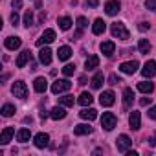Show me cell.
Instances as JSON below:
<instances>
[{"label":"cell","mask_w":156,"mask_h":156,"mask_svg":"<svg viewBox=\"0 0 156 156\" xmlns=\"http://www.w3.org/2000/svg\"><path fill=\"white\" fill-rule=\"evenodd\" d=\"M110 31H112L114 37L121 39V41H127V39L130 37V35H129V30L125 28L123 22H116V24H112V26H110Z\"/></svg>","instance_id":"cell-1"},{"label":"cell","mask_w":156,"mask_h":156,"mask_svg":"<svg viewBox=\"0 0 156 156\" xmlns=\"http://www.w3.org/2000/svg\"><path fill=\"white\" fill-rule=\"evenodd\" d=\"M11 92H13V96L19 98V99H26V98H28V87H26L24 81H15Z\"/></svg>","instance_id":"cell-2"},{"label":"cell","mask_w":156,"mask_h":156,"mask_svg":"<svg viewBox=\"0 0 156 156\" xmlns=\"http://www.w3.org/2000/svg\"><path fill=\"white\" fill-rule=\"evenodd\" d=\"M116 123H118V119H116V116L112 112H103V116H101V127L105 130H112L116 127Z\"/></svg>","instance_id":"cell-3"},{"label":"cell","mask_w":156,"mask_h":156,"mask_svg":"<svg viewBox=\"0 0 156 156\" xmlns=\"http://www.w3.org/2000/svg\"><path fill=\"white\" fill-rule=\"evenodd\" d=\"M70 88H72V83L68 79H57L51 85V92L53 94H62V92H68Z\"/></svg>","instance_id":"cell-4"},{"label":"cell","mask_w":156,"mask_h":156,"mask_svg":"<svg viewBox=\"0 0 156 156\" xmlns=\"http://www.w3.org/2000/svg\"><path fill=\"white\" fill-rule=\"evenodd\" d=\"M55 41V31L53 30H44V33L41 35V39H37V46L42 48L44 44H50Z\"/></svg>","instance_id":"cell-5"},{"label":"cell","mask_w":156,"mask_h":156,"mask_svg":"<svg viewBox=\"0 0 156 156\" xmlns=\"http://www.w3.org/2000/svg\"><path fill=\"white\" fill-rule=\"evenodd\" d=\"M130 145H132V141H130V138H129L127 134H121V136L116 140V147H118L119 152H127V151L130 149Z\"/></svg>","instance_id":"cell-6"},{"label":"cell","mask_w":156,"mask_h":156,"mask_svg":"<svg viewBox=\"0 0 156 156\" xmlns=\"http://www.w3.org/2000/svg\"><path fill=\"white\" fill-rule=\"evenodd\" d=\"M33 143H35V147H37V149H44V147H48V145H50V136H48L46 132H39V134H35Z\"/></svg>","instance_id":"cell-7"},{"label":"cell","mask_w":156,"mask_h":156,"mask_svg":"<svg viewBox=\"0 0 156 156\" xmlns=\"http://www.w3.org/2000/svg\"><path fill=\"white\" fill-rule=\"evenodd\" d=\"M141 73L143 77H147V79H151V77L156 75V61H147L141 68Z\"/></svg>","instance_id":"cell-8"},{"label":"cell","mask_w":156,"mask_h":156,"mask_svg":"<svg viewBox=\"0 0 156 156\" xmlns=\"http://www.w3.org/2000/svg\"><path fill=\"white\" fill-rule=\"evenodd\" d=\"M114 101H116V96H114L112 90H107V92H103V94L99 96V103H101V107H112Z\"/></svg>","instance_id":"cell-9"},{"label":"cell","mask_w":156,"mask_h":156,"mask_svg":"<svg viewBox=\"0 0 156 156\" xmlns=\"http://www.w3.org/2000/svg\"><path fill=\"white\" fill-rule=\"evenodd\" d=\"M119 8H121V4L118 2V0H108V2L105 4V13L110 15V17H114V15L119 13Z\"/></svg>","instance_id":"cell-10"},{"label":"cell","mask_w":156,"mask_h":156,"mask_svg":"<svg viewBox=\"0 0 156 156\" xmlns=\"http://www.w3.org/2000/svg\"><path fill=\"white\" fill-rule=\"evenodd\" d=\"M31 61V51L30 50H24L19 57H17V61H15V64H17V68H24L28 62Z\"/></svg>","instance_id":"cell-11"},{"label":"cell","mask_w":156,"mask_h":156,"mask_svg":"<svg viewBox=\"0 0 156 156\" xmlns=\"http://www.w3.org/2000/svg\"><path fill=\"white\" fill-rule=\"evenodd\" d=\"M138 61H129V62H123L121 66H119V70L123 72V73H127V75H132V73H136V70H138Z\"/></svg>","instance_id":"cell-12"},{"label":"cell","mask_w":156,"mask_h":156,"mask_svg":"<svg viewBox=\"0 0 156 156\" xmlns=\"http://www.w3.org/2000/svg\"><path fill=\"white\" fill-rule=\"evenodd\" d=\"M134 103V90L132 88H125L123 90V108H130Z\"/></svg>","instance_id":"cell-13"},{"label":"cell","mask_w":156,"mask_h":156,"mask_svg":"<svg viewBox=\"0 0 156 156\" xmlns=\"http://www.w3.org/2000/svg\"><path fill=\"white\" fill-rule=\"evenodd\" d=\"M101 53L103 55H107V57H110V55H114V51H116V44L112 42V41H105V42H101Z\"/></svg>","instance_id":"cell-14"},{"label":"cell","mask_w":156,"mask_h":156,"mask_svg":"<svg viewBox=\"0 0 156 156\" xmlns=\"http://www.w3.org/2000/svg\"><path fill=\"white\" fill-rule=\"evenodd\" d=\"M13 136H15V129H13V127H6V129L2 130V136H0V143H2V145H8Z\"/></svg>","instance_id":"cell-15"},{"label":"cell","mask_w":156,"mask_h":156,"mask_svg":"<svg viewBox=\"0 0 156 156\" xmlns=\"http://www.w3.org/2000/svg\"><path fill=\"white\" fill-rule=\"evenodd\" d=\"M105 30H107V22L103 19H96V22L92 24V33L94 35H101Z\"/></svg>","instance_id":"cell-16"},{"label":"cell","mask_w":156,"mask_h":156,"mask_svg":"<svg viewBox=\"0 0 156 156\" xmlns=\"http://www.w3.org/2000/svg\"><path fill=\"white\" fill-rule=\"evenodd\" d=\"M50 118L55 119V121L64 119V118H66V110H64V107H53L51 112H50Z\"/></svg>","instance_id":"cell-17"},{"label":"cell","mask_w":156,"mask_h":156,"mask_svg":"<svg viewBox=\"0 0 156 156\" xmlns=\"http://www.w3.org/2000/svg\"><path fill=\"white\" fill-rule=\"evenodd\" d=\"M79 116H81L83 119H87V121H94V119L98 118V110H96V108H87V107H85V108L79 112Z\"/></svg>","instance_id":"cell-18"},{"label":"cell","mask_w":156,"mask_h":156,"mask_svg":"<svg viewBox=\"0 0 156 156\" xmlns=\"http://www.w3.org/2000/svg\"><path fill=\"white\" fill-rule=\"evenodd\" d=\"M129 125H130V129H132V130H138V129H140V125H141L140 112L132 110V114H130V118H129Z\"/></svg>","instance_id":"cell-19"},{"label":"cell","mask_w":156,"mask_h":156,"mask_svg":"<svg viewBox=\"0 0 156 156\" xmlns=\"http://www.w3.org/2000/svg\"><path fill=\"white\" fill-rule=\"evenodd\" d=\"M33 88H35V92H39V94L46 92V88H48V81H46V77H37L35 83H33Z\"/></svg>","instance_id":"cell-20"},{"label":"cell","mask_w":156,"mask_h":156,"mask_svg":"<svg viewBox=\"0 0 156 156\" xmlns=\"http://www.w3.org/2000/svg\"><path fill=\"white\" fill-rule=\"evenodd\" d=\"M4 44H6L8 50H19L20 44H22V41H20V37H8Z\"/></svg>","instance_id":"cell-21"},{"label":"cell","mask_w":156,"mask_h":156,"mask_svg":"<svg viewBox=\"0 0 156 156\" xmlns=\"http://www.w3.org/2000/svg\"><path fill=\"white\" fill-rule=\"evenodd\" d=\"M39 61H41L42 64H50V62H51V50H50V48H41V51H39Z\"/></svg>","instance_id":"cell-22"},{"label":"cell","mask_w":156,"mask_h":156,"mask_svg":"<svg viewBox=\"0 0 156 156\" xmlns=\"http://www.w3.org/2000/svg\"><path fill=\"white\" fill-rule=\"evenodd\" d=\"M90 132H92V127L87 125V123L75 125V129H73V134H75V136H85V134H90Z\"/></svg>","instance_id":"cell-23"},{"label":"cell","mask_w":156,"mask_h":156,"mask_svg":"<svg viewBox=\"0 0 156 156\" xmlns=\"http://www.w3.org/2000/svg\"><path fill=\"white\" fill-rule=\"evenodd\" d=\"M92 101H94V98H92L90 92H83V94L79 96V99H77V103H79L81 107H90Z\"/></svg>","instance_id":"cell-24"},{"label":"cell","mask_w":156,"mask_h":156,"mask_svg":"<svg viewBox=\"0 0 156 156\" xmlns=\"http://www.w3.org/2000/svg\"><path fill=\"white\" fill-rule=\"evenodd\" d=\"M57 57H59V61H68V59L72 57V50H70V46H62V48H59Z\"/></svg>","instance_id":"cell-25"},{"label":"cell","mask_w":156,"mask_h":156,"mask_svg":"<svg viewBox=\"0 0 156 156\" xmlns=\"http://www.w3.org/2000/svg\"><path fill=\"white\" fill-rule=\"evenodd\" d=\"M99 66V57L98 55H90L87 61H85V68L87 70H94V68H98Z\"/></svg>","instance_id":"cell-26"},{"label":"cell","mask_w":156,"mask_h":156,"mask_svg":"<svg viewBox=\"0 0 156 156\" xmlns=\"http://www.w3.org/2000/svg\"><path fill=\"white\" fill-rule=\"evenodd\" d=\"M103 81H105L103 73H101V72H98V73L92 77V81H90V83H92V88H96V90H98V88H101V87H103Z\"/></svg>","instance_id":"cell-27"},{"label":"cell","mask_w":156,"mask_h":156,"mask_svg":"<svg viewBox=\"0 0 156 156\" xmlns=\"http://www.w3.org/2000/svg\"><path fill=\"white\" fill-rule=\"evenodd\" d=\"M57 24H59V28H61L62 31H68V30L72 28V24H73V22H72V19H70V17H61V19L57 20Z\"/></svg>","instance_id":"cell-28"},{"label":"cell","mask_w":156,"mask_h":156,"mask_svg":"<svg viewBox=\"0 0 156 156\" xmlns=\"http://www.w3.org/2000/svg\"><path fill=\"white\" fill-rule=\"evenodd\" d=\"M138 90L143 92V94H151L154 90V85L151 81H141V83H138Z\"/></svg>","instance_id":"cell-29"},{"label":"cell","mask_w":156,"mask_h":156,"mask_svg":"<svg viewBox=\"0 0 156 156\" xmlns=\"http://www.w3.org/2000/svg\"><path fill=\"white\" fill-rule=\"evenodd\" d=\"M30 136H31L30 129H20V130L17 132V140H19V141H22V143L30 141Z\"/></svg>","instance_id":"cell-30"},{"label":"cell","mask_w":156,"mask_h":156,"mask_svg":"<svg viewBox=\"0 0 156 156\" xmlns=\"http://www.w3.org/2000/svg\"><path fill=\"white\" fill-rule=\"evenodd\" d=\"M138 50H140V53H149V50H151V42H149L147 39H140V42H138Z\"/></svg>","instance_id":"cell-31"},{"label":"cell","mask_w":156,"mask_h":156,"mask_svg":"<svg viewBox=\"0 0 156 156\" xmlns=\"http://www.w3.org/2000/svg\"><path fill=\"white\" fill-rule=\"evenodd\" d=\"M59 103H61L62 107H73L75 101H73V96H68V94H66V96L59 98Z\"/></svg>","instance_id":"cell-32"},{"label":"cell","mask_w":156,"mask_h":156,"mask_svg":"<svg viewBox=\"0 0 156 156\" xmlns=\"http://www.w3.org/2000/svg\"><path fill=\"white\" fill-rule=\"evenodd\" d=\"M13 114H15V107H13V105H9V103H6V105L2 107V116L9 118V116H13Z\"/></svg>","instance_id":"cell-33"},{"label":"cell","mask_w":156,"mask_h":156,"mask_svg":"<svg viewBox=\"0 0 156 156\" xmlns=\"http://www.w3.org/2000/svg\"><path fill=\"white\" fill-rule=\"evenodd\" d=\"M31 24H33V13H31V11H26V13H24V26L30 28Z\"/></svg>","instance_id":"cell-34"},{"label":"cell","mask_w":156,"mask_h":156,"mask_svg":"<svg viewBox=\"0 0 156 156\" xmlns=\"http://www.w3.org/2000/svg\"><path fill=\"white\" fill-rule=\"evenodd\" d=\"M73 72H75V64H66V66L62 68V73H64L66 77H70V75H73Z\"/></svg>","instance_id":"cell-35"},{"label":"cell","mask_w":156,"mask_h":156,"mask_svg":"<svg viewBox=\"0 0 156 156\" xmlns=\"http://www.w3.org/2000/svg\"><path fill=\"white\" fill-rule=\"evenodd\" d=\"M87 26H88V22H87L85 17H79V19H77V30H81V31H83Z\"/></svg>","instance_id":"cell-36"},{"label":"cell","mask_w":156,"mask_h":156,"mask_svg":"<svg viewBox=\"0 0 156 156\" xmlns=\"http://www.w3.org/2000/svg\"><path fill=\"white\" fill-rule=\"evenodd\" d=\"M145 8L156 13V0H145Z\"/></svg>","instance_id":"cell-37"},{"label":"cell","mask_w":156,"mask_h":156,"mask_svg":"<svg viewBox=\"0 0 156 156\" xmlns=\"http://www.w3.org/2000/svg\"><path fill=\"white\" fill-rule=\"evenodd\" d=\"M119 83V77L116 75V73H112L110 77H108V85H118Z\"/></svg>","instance_id":"cell-38"},{"label":"cell","mask_w":156,"mask_h":156,"mask_svg":"<svg viewBox=\"0 0 156 156\" xmlns=\"http://www.w3.org/2000/svg\"><path fill=\"white\" fill-rule=\"evenodd\" d=\"M11 24H13V26H17V24H19V13H17V9L11 13Z\"/></svg>","instance_id":"cell-39"},{"label":"cell","mask_w":156,"mask_h":156,"mask_svg":"<svg viewBox=\"0 0 156 156\" xmlns=\"http://www.w3.org/2000/svg\"><path fill=\"white\" fill-rule=\"evenodd\" d=\"M147 114H149V118H151V119H156V105H154V107H151Z\"/></svg>","instance_id":"cell-40"},{"label":"cell","mask_w":156,"mask_h":156,"mask_svg":"<svg viewBox=\"0 0 156 156\" xmlns=\"http://www.w3.org/2000/svg\"><path fill=\"white\" fill-rule=\"evenodd\" d=\"M151 101H152L151 98H141V99H140V105H141V107H147V105H151Z\"/></svg>","instance_id":"cell-41"},{"label":"cell","mask_w":156,"mask_h":156,"mask_svg":"<svg viewBox=\"0 0 156 156\" xmlns=\"http://www.w3.org/2000/svg\"><path fill=\"white\" fill-rule=\"evenodd\" d=\"M11 6H13V9H20L22 8V0H13Z\"/></svg>","instance_id":"cell-42"},{"label":"cell","mask_w":156,"mask_h":156,"mask_svg":"<svg viewBox=\"0 0 156 156\" xmlns=\"http://www.w3.org/2000/svg\"><path fill=\"white\" fill-rule=\"evenodd\" d=\"M98 4H99V0H87V6L90 8H98Z\"/></svg>","instance_id":"cell-43"},{"label":"cell","mask_w":156,"mask_h":156,"mask_svg":"<svg viewBox=\"0 0 156 156\" xmlns=\"http://www.w3.org/2000/svg\"><path fill=\"white\" fill-rule=\"evenodd\" d=\"M149 28H151V26H149V24H147V22H141V24H140V26H138V30H140V31H147V30H149Z\"/></svg>","instance_id":"cell-44"},{"label":"cell","mask_w":156,"mask_h":156,"mask_svg":"<svg viewBox=\"0 0 156 156\" xmlns=\"http://www.w3.org/2000/svg\"><path fill=\"white\" fill-rule=\"evenodd\" d=\"M149 145H152V147L156 145V132H154V136H152V138H149Z\"/></svg>","instance_id":"cell-45"},{"label":"cell","mask_w":156,"mask_h":156,"mask_svg":"<svg viewBox=\"0 0 156 156\" xmlns=\"http://www.w3.org/2000/svg\"><path fill=\"white\" fill-rule=\"evenodd\" d=\"M44 20H46V13H44V11H42V13H41V15H39V22H44Z\"/></svg>","instance_id":"cell-46"},{"label":"cell","mask_w":156,"mask_h":156,"mask_svg":"<svg viewBox=\"0 0 156 156\" xmlns=\"http://www.w3.org/2000/svg\"><path fill=\"white\" fill-rule=\"evenodd\" d=\"M79 85H87V77H85V75L79 77Z\"/></svg>","instance_id":"cell-47"},{"label":"cell","mask_w":156,"mask_h":156,"mask_svg":"<svg viewBox=\"0 0 156 156\" xmlns=\"http://www.w3.org/2000/svg\"><path fill=\"white\" fill-rule=\"evenodd\" d=\"M127 156H138V152L136 151H127Z\"/></svg>","instance_id":"cell-48"}]
</instances>
